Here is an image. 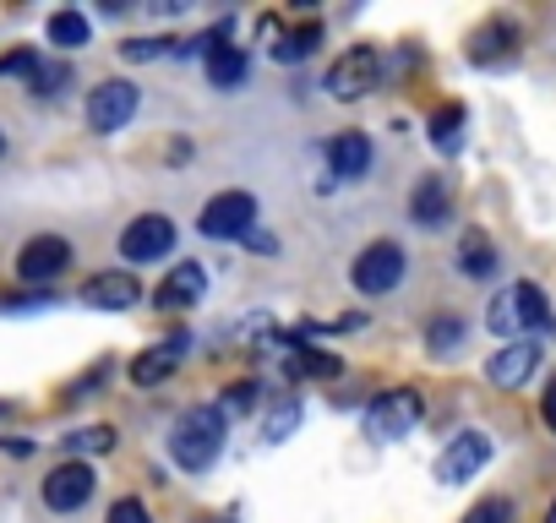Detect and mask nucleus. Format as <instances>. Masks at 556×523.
Masks as SVG:
<instances>
[{
  "label": "nucleus",
  "mask_w": 556,
  "mask_h": 523,
  "mask_svg": "<svg viewBox=\"0 0 556 523\" xmlns=\"http://www.w3.org/2000/svg\"><path fill=\"white\" fill-rule=\"evenodd\" d=\"M458 344H464V322H458V317H447V311H442V317H431V322H426V349L453 355Z\"/></svg>",
  "instance_id": "24"
},
{
  "label": "nucleus",
  "mask_w": 556,
  "mask_h": 523,
  "mask_svg": "<svg viewBox=\"0 0 556 523\" xmlns=\"http://www.w3.org/2000/svg\"><path fill=\"white\" fill-rule=\"evenodd\" d=\"M485 328H491L502 344H513V333L523 328V322H518V301H513V290H502V295L491 301V311H485Z\"/></svg>",
  "instance_id": "23"
},
{
  "label": "nucleus",
  "mask_w": 556,
  "mask_h": 523,
  "mask_svg": "<svg viewBox=\"0 0 556 523\" xmlns=\"http://www.w3.org/2000/svg\"><path fill=\"white\" fill-rule=\"evenodd\" d=\"M202 72H207V88H240L245 72H251V55L240 44H224V39H202Z\"/></svg>",
  "instance_id": "14"
},
{
  "label": "nucleus",
  "mask_w": 556,
  "mask_h": 523,
  "mask_svg": "<svg viewBox=\"0 0 556 523\" xmlns=\"http://www.w3.org/2000/svg\"><path fill=\"white\" fill-rule=\"evenodd\" d=\"M224 452V409H207V404H191L175 425H169V458L186 469V474H207Z\"/></svg>",
  "instance_id": "1"
},
{
  "label": "nucleus",
  "mask_w": 556,
  "mask_h": 523,
  "mask_svg": "<svg viewBox=\"0 0 556 523\" xmlns=\"http://www.w3.org/2000/svg\"><path fill=\"white\" fill-rule=\"evenodd\" d=\"M45 34H50V44H55V50H83V44L93 39V28H88V17H83V12H55Z\"/></svg>",
  "instance_id": "21"
},
{
  "label": "nucleus",
  "mask_w": 556,
  "mask_h": 523,
  "mask_svg": "<svg viewBox=\"0 0 556 523\" xmlns=\"http://www.w3.org/2000/svg\"><path fill=\"white\" fill-rule=\"evenodd\" d=\"M39 55L34 50H12V55H0V77H34Z\"/></svg>",
  "instance_id": "33"
},
{
  "label": "nucleus",
  "mask_w": 556,
  "mask_h": 523,
  "mask_svg": "<svg viewBox=\"0 0 556 523\" xmlns=\"http://www.w3.org/2000/svg\"><path fill=\"white\" fill-rule=\"evenodd\" d=\"M485 463H491V436H485V431H458V436L442 447V458H437V480H442V485H464V480H475Z\"/></svg>",
  "instance_id": "9"
},
{
  "label": "nucleus",
  "mask_w": 556,
  "mask_h": 523,
  "mask_svg": "<svg viewBox=\"0 0 556 523\" xmlns=\"http://www.w3.org/2000/svg\"><path fill=\"white\" fill-rule=\"evenodd\" d=\"M518 50V28L507 23V17H496V23H485L475 39H469V61L475 66H496L502 55H513Z\"/></svg>",
  "instance_id": "17"
},
{
  "label": "nucleus",
  "mask_w": 556,
  "mask_h": 523,
  "mask_svg": "<svg viewBox=\"0 0 556 523\" xmlns=\"http://www.w3.org/2000/svg\"><path fill=\"white\" fill-rule=\"evenodd\" d=\"M420 414H426L420 393H409V387L377 393V398L366 404V436H371V442H399V436H409V431L420 425Z\"/></svg>",
  "instance_id": "3"
},
{
  "label": "nucleus",
  "mask_w": 556,
  "mask_h": 523,
  "mask_svg": "<svg viewBox=\"0 0 556 523\" xmlns=\"http://www.w3.org/2000/svg\"><path fill=\"white\" fill-rule=\"evenodd\" d=\"M464 523H513V501H507V496H485V501L469 507Z\"/></svg>",
  "instance_id": "30"
},
{
  "label": "nucleus",
  "mask_w": 556,
  "mask_h": 523,
  "mask_svg": "<svg viewBox=\"0 0 556 523\" xmlns=\"http://www.w3.org/2000/svg\"><path fill=\"white\" fill-rule=\"evenodd\" d=\"M333 371H339L333 355H317L312 344H295V355H290V377H333Z\"/></svg>",
  "instance_id": "25"
},
{
  "label": "nucleus",
  "mask_w": 556,
  "mask_h": 523,
  "mask_svg": "<svg viewBox=\"0 0 556 523\" xmlns=\"http://www.w3.org/2000/svg\"><path fill=\"white\" fill-rule=\"evenodd\" d=\"M317 39H323V28H301V34H290V39H278V44H273V61H285V66H290V61H306V55L317 50Z\"/></svg>",
  "instance_id": "27"
},
{
  "label": "nucleus",
  "mask_w": 556,
  "mask_h": 523,
  "mask_svg": "<svg viewBox=\"0 0 556 523\" xmlns=\"http://www.w3.org/2000/svg\"><path fill=\"white\" fill-rule=\"evenodd\" d=\"M464 126H469V110H464V104H442V110L431 115V126H426V131H431V148H437V153H458V148H464Z\"/></svg>",
  "instance_id": "19"
},
{
  "label": "nucleus",
  "mask_w": 556,
  "mask_h": 523,
  "mask_svg": "<svg viewBox=\"0 0 556 523\" xmlns=\"http://www.w3.org/2000/svg\"><path fill=\"white\" fill-rule=\"evenodd\" d=\"M295 425H301V404H295V398H285V404H278V409L267 414V442H285Z\"/></svg>",
  "instance_id": "28"
},
{
  "label": "nucleus",
  "mask_w": 556,
  "mask_h": 523,
  "mask_svg": "<svg viewBox=\"0 0 556 523\" xmlns=\"http://www.w3.org/2000/svg\"><path fill=\"white\" fill-rule=\"evenodd\" d=\"M175 251V224L164 213H142L121 229V256L126 262H164Z\"/></svg>",
  "instance_id": "8"
},
{
  "label": "nucleus",
  "mask_w": 556,
  "mask_h": 523,
  "mask_svg": "<svg viewBox=\"0 0 556 523\" xmlns=\"http://www.w3.org/2000/svg\"><path fill=\"white\" fill-rule=\"evenodd\" d=\"M328 169H333L339 180H361V175L371 169V137H366V131H339V137L328 142Z\"/></svg>",
  "instance_id": "16"
},
{
  "label": "nucleus",
  "mask_w": 556,
  "mask_h": 523,
  "mask_svg": "<svg viewBox=\"0 0 556 523\" xmlns=\"http://www.w3.org/2000/svg\"><path fill=\"white\" fill-rule=\"evenodd\" d=\"M175 366H180V349H169V344L142 349V355L131 360V382H137V387H159V382L175 377Z\"/></svg>",
  "instance_id": "20"
},
{
  "label": "nucleus",
  "mask_w": 556,
  "mask_h": 523,
  "mask_svg": "<svg viewBox=\"0 0 556 523\" xmlns=\"http://www.w3.org/2000/svg\"><path fill=\"white\" fill-rule=\"evenodd\" d=\"M93 485H99V474L83 458H72V463H61V469L45 474V507L50 512H77V507H88Z\"/></svg>",
  "instance_id": "10"
},
{
  "label": "nucleus",
  "mask_w": 556,
  "mask_h": 523,
  "mask_svg": "<svg viewBox=\"0 0 556 523\" xmlns=\"http://www.w3.org/2000/svg\"><path fill=\"white\" fill-rule=\"evenodd\" d=\"M110 447H115V431L110 425H83V431L66 436V452H77V458L83 452H110Z\"/></svg>",
  "instance_id": "26"
},
{
  "label": "nucleus",
  "mask_w": 556,
  "mask_h": 523,
  "mask_svg": "<svg viewBox=\"0 0 556 523\" xmlns=\"http://www.w3.org/2000/svg\"><path fill=\"white\" fill-rule=\"evenodd\" d=\"M256 398H262L256 382H235V387L224 393V414H245V409H256Z\"/></svg>",
  "instance_id": "31"
},
{
  "label": "nucleus",
  "mask_w": 556,
  "mask_h": 523,
  "mask_svg": "<svg viewBox=\"0 0 556 523\" xmlns=\"http://www.w3.org/2000/svg\"><path fill=\"white\" fill-rule=\"evenodd\" d=\"M202 295H207V268L202 262H175V268L164 273V284L153 290L159 311H191V306H202Z\"/></svg>",
  "instance_id": "11"
},
{
  "label": "nucleus",
  "mask_w": 556,
  "mask_h": 523,
  "mask_svg": "<svg viewBox=\"0 0 556 523\" xmlns=\"http://www.w3.org/2000/svg\"><path fill=\"white\" fill-rule=\"evenodd\" d=\"M513 301H518V322L523 328H551V306H545V295H540V284H513Z\"/></svg>",
  "instance_id": "22"
},
{
  "label": "nucleus",
  "mask_w": 556,
  "mask_h": 523,
  "mask_svg": "<svg viewBox=\"0 0 556 523\" xmlns=\"http://www.w3.org/2000/svg\"><path fill=\"white\" fill-rule=\"evenodd\" d=\"M104 523H153V518H148V507H142L137 496H121V501L110 507V518H104Z\"/></svg>",
  "instance_id": "32"
},
{
  "label": "nucleus",
  "mask_w": 556,
  "mask_h": 523,
  "mask_svg": "<svg viewBox=\"0 0 556 523\" xmlns=\"http://www.w3.org/2000/svg\"><path fill=\"white\" fill-rule=\"evenodd\" d=\"M72 268V240L61 234H34L23 251H17V279L23 284H50Z\"/></svg>",
  "instance_id": "7"
},
{
  "label": "nucleus",
  "mask_w": 556,
  "mask_h": 523,
  "mask_svg": "<svg viewBox=\"0 0 556 523\" xmlns=\"http://www.w3.org/2000/svg\"><path fill=\"white\" fill-rule=\"evenodd\" d=\"M458 273L464 279H491L496 273V245L485 240V229H464V240H458Z\"/></svg>",
  "instance_id": "18"
},
{
  "label": "nucleus",
  "mask_w": 556,
  "mask_h": 523,
  "mask_svg": "<svg viewBox=\"0 0 556 523\" xmlns=\"http://www.w3.org/2000/svg\"><path fill=\"white\" fill-rule=\"evenodd\" d=\"M0 158H7V131H0Z\"/></svg>",
  "instance_id": "36"
},
{
  "label": "nucleus",
  "mask_w": 556,
  "mask_h": 523,
  "mask_svg": "<svg viewBox=\"0 0 556 523\" xmlns=\"http://www.w3.org/2000/svg\"><path fill=\"white\" fill-rule=\"evenodd\" d=\"M164 50H169V39H131V44H121L126 61H153V55H164Z\"/></svg>",
  "instance_id": "34"
},
{
  "label": "nucleus",
  "mask_w": 556,
  "mask_h": 523,
  "mask_svg": "<svg viewBox=\"0 0 556 523\" xmlns=\"http://www.w3.org/2000/svg\"><path fill=\"white\" fill-rule=\"evenodd\" d=\"M142 301V284L131 279V273H93L88 284H83V306H93V311H131Z\"/></svg>",
  "instance_id": "15"
},
{
  "label": "nucleus",
  "mask_w": 556,
  "mask_h": 523,
  "mask_svg": "<svg viewBox=\"0 0 556 523\" xmlns=\"http://www.w3.org/2000/svg\"><path fill=\"white\" fill-rule=\"evenodd\" d=\"M350 279H355L361 295H388V290H399V279H404V245H399V240H371V245L355 256Z\"/></svg>",
  "instance_id": "5"
},
{
  "label": "nucleus",
  "mask_w": 556,
  "mask_h": 523,
  "mask_svg": "<svg viewBox=\"0 0 556 523\" xmlns=\"http://www.w3.org/2000/svg\"><path fill=\"white\" fill-rule=\"evenodd\" d=\"M540 420H545V425L556 431V377L545 382V398H540Z\"/></svg>",
  "instance_id": "35"
},
{
  "label": "nucleus",
  "mask_w": 556,
  "mask_h": 523,
  "mask_svg": "<svg viewBox=\"0 0 556 523\" xmlns=\"http://www.w3.org/2000/svg\"><path fill=\"white\" fill-rule=\"evenodd\" d=\"M534 366H540V344H529V339H513V344H502V349L491 355L485 377H491V387L513 393V387H523V382L534 377Z\"/></svg>",
  "instance_id": "12"
},
{
  "label": "nucleus",
  "mask_w": 556,
  "mask_h": 523,
  "mask_svg": "<svg viewBox=\"0 0 556 523\" xmlns=\"http://www.w3.org/2000/svg\"><path fill=\"white\" fill-rule=\"evenodd\" d=\"M137 104H142V93L131 88V82H121V77H110V82H99L93 93H88V131H99V137H115L131 115H137Z\"/></svg>",
  "instance_id": "6"
},
{
  "label": "nucleus",
  "mask_w": 556,
  "mask_h": 523,
  "mask_svg": "<svg viewBox=\"0 0 556 523\" xmlns=\"http://www.w3.org/2000/svg\"><path fill=\"white\" fill-rule=\"evenodd\" d=\"M382 82V55L371 50V44H355V50H344L333 66H328V93L333 99H344V104H355V99H366L371 88Z\"/></svg>",
  "instance_id": "4"
},
{
  "label": "nucleus",
  "mask_w": 556,
  "mask_h": 523,
  "mask_svg": "<svg viewBox=\"0 0 556 523\" xmlns=\"http://www.w3.org/2000/svg\"><path fill=\"white\" fill-rule=\"evenodd\" d=\"M409 218H415L420 229H442V224L453 218V186H447V175H420V180H415V191H409Z\"/></svg>",
  "instance_id": "13"
},
{
  "label": "nucleus",
  "mask_w": 556,
  "mask_h": 523,
  "mask_svg": "<svg viewBox=\"0 0 556 523\" xmlns=\"http://www.w3.org/2000/svg\"><path fill=\"white\" fill-rule=\"evenodd\" d=\"M545 523H556V501H551V512H545Z\"/></svg>",
  "instance_id": "37"
},
{
  "label": "nucleus",
  "mask_w": 556,
  "mask_h": 523,
  "mask_svg": "<svg viewBox=\"0 0 556 523\" xmlns=\"http://www.w3.org/2000/svg\"><path fill=\"white\" fill-rule=\"evenodd\" d=\"M256 196L251 191H218V196H207L202 202V218H197V229L207 234V240H245L251 229H256Z\"/></svg>",
  "instance_id": "2"
},
{
  "label": "nucleus",
  "mask_w": 556,
  "mask_h": 523,
  "mask_svg": "<svg viewBox=\"0 0 556 523\" xmlns=\"http://www.w3.org/2000/svg\"><path fill=\"white\" fill-rule=\"evenodd\" d=\"M66 82H72V72H66V66H45V61H39V66H34V77H28V88H34V93H45V99H55Z\"/></svg>",
  "instance_id": "29"
},
{
  "label": "nucleus",
  "mask_w": 556,
  "mask_h": 523,
  "mask_svg": "<svg viewBox=\"0 0 556 523\" xmlns=\"http://www.w3.org/2000/svg\"><path fill=\"white\" fill-rule=\"evenodd\" d=\"M213 523H224V518H213Z\"/></svg>",
  "instance_id": "38"
}]
</instances>
